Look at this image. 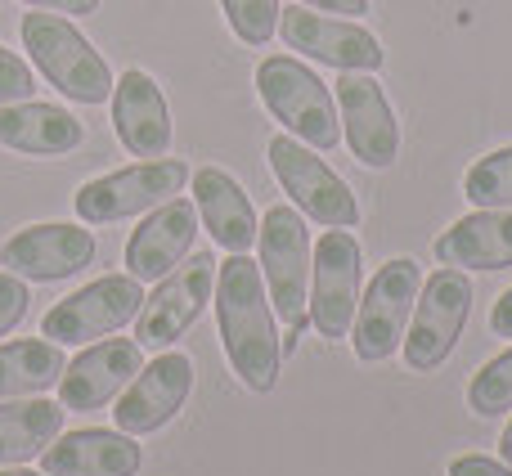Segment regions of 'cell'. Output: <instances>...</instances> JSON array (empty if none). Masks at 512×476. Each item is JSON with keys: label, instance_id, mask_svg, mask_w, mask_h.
Here are the masks:
<instances>
[{"label": "cell", "instance_id": "1", "mask_svg": "<svg viewBox=\"0 0 512 476\" xmlns=\"http://www.w3.org/2000/svg\"><path fill=\"white\" fill-rule=\"evenodd\" d=\"M212 306H216V328H221V346L234 378L248 391H256V396L274 391L283 369L279 324H274V306H270V292H265L261 265L248 252H230V261L216 265Z\"/></svg>", "mask_w": 512, "mask_h": 476}, {"label": "cell", "instance_id": "2", "mask_svg": "<svg viewBox=\"0 0 512 476\" xmlns=\"http://www.w3.org/2000/svg\"><path fill=\"white\" fill-rule=\"evenodd\" d=\"M256 95L270 108V117L310 149L328 153L342 144V117L337 99L297 54H270L256 63Z\"/></svg>", "mask_w": 512, "mask_h": 476}, {"label": "cell", "instance_id": "3", "mask_svg": "<svg viewBox=\"0 0 512 476\" xmlns=\"http://www.w3.org/2000/svg\"><path fill=\"white\" fill-rule=\"evenodd\" d=\"M18 36H23V50L32 54V63L41 68V77L72 104L113 99V68L63 14H23Z\"/></svg>", "mask_w": 512, "mask_h": 476}, {"label": "cell", "instance_id": "4", "mask_svg": "<svg viewBox=\"0 0 512 476\" xmlns=\"http://www.w3.org/2000/svg\"><path fill=\"white\" fill-rule=\"evenodd\" d=\"M256 252H261V279L270 292L274 319L288 333L310 324V234L297 207H270L256 225Z\"/></svg>", "mask_w": 512, "mask_h": 476}, {"label": "cell", "instance_id": "5", "mask_svg": "<svg viewBox=\"0 0 512 476\" xmlns=\"http://www.w3.org/2000/svg\"><path fill=\"white\" fill-rule=\"evenodd\" d=\"M472 315V279L454 265H441L432 279L418 292V306L409 315L405 342H400V355L414 373H436L445 360L454 355L463 337V324Z\"/></svg>", "mask_w": 512, "mask_h": 476}, {"label": "cell", "instance_id": "6", "mask_svg": "<svg viewBox=\"0 0 512 476\" xmlns=\"http://www.w3.org/2000/svg\"><path fill=\"white\" fill-rule=\"evenodd\" d=\"M194 171L176 158H140L122 171H108L99 180H86L72 198L81 225H113L126 221V216H140L162 207L167 198H176L180 189L189 185Z\"/></svg>", "mask_w": 512, "mask_h": 476}, {"label": "cell", "instance_id": "7", "mask_svg": "<svg viewBox=\"0 0 512 476\" xmlns=\"http://www.w3.org/2000/svg\"><path fill=\"white\" fill-rule=\"evenodd\" d=\"M265 158H270L279 189L292 198L301 216L328 225V230H355L360 225V203H355L351 185L319 153H310V144L292 140V135H274Z\"/></svg>", "mask_w": 512, "mask_h": 476}, {"label": "cell", "instance_id": "8", "mask_svg": "<svg viewBox=\"0 0 512 476\" xmlns=\"http://www.w3.org/2000/svg\"><path fill=\"white\" fill-rule=\"evenodd\" d=\"M418 292H423V270H418V261L396 256V261L378 265V274L369 279L360 306H355V324H351L355 355H360L364 364H382L400 351Z\"/></svg>", "mask_w": 512, "mask_h": 476}, {"label": "cell", "instance_id": "9", "mask_svg": "<svg viewBox=\"0 0 512 476\" xmlns=\"http://www.w3.org/2000/svg\"><path fill=\"white\" fill-rule=\"evenodd\" d=\"M144 306L140 279L131 274H99L86 288H77L72 297L54 301L41 319V337H50L54 346H86L99 337L117 333V328L135 324Z\"/></svg>", "mask_w": 512, "mask_h": 476}, {"label": "cell", "instance_id": "10", "mask_svg": "<svg viewBox=\"0 0 512 476\" xmlns=\"http://www.w3.org/2000/svg\"><path fill=\"white\" fill-rule=\"evenodd\" d=\"M216 265L221 261L212 252H198V256H185L171 274H162L153 297H144L140 315H135V342L153 346V351L176 346L198 324V315L212 306Z\"/></svg>", "mask_w": 512, "mask_h": 476}, {"label": "cell", "instance_id": "11", "mask_svg": "<svg viewBox=\"0 0 512 476\" xmlns=\"http://www.w3.org/2000/svg\"><path fill=\"white\" fill-rule=\"evenodd\" d=\"M279 36L288 50L306 54L310 63H324L337 72H378L387 63L382 41L369 27L351 23L337 14H315L306 5H288L279 9Z\"/></svg>", "mask_w": 512, "mask_h": 476}, {"label": "cell", "instance_id": "12", "mask_svg": "<svg viewBox=\"0 0 512 476\" xmlns=\"http://www.w3.org/2000/svg\"><path fill=\"white\" fill-rule=\"evenodd\" d=\"M360 306V243L351 230H328L310 247V324L319 337L342 342Z\"/></svg>", "mask_w": 512, "mask_h": 476}, {"label": "cell", "instance_id": "13", "mask_svg": "<svg viewBox=\"0 0 512 476\" xmlns=\"http://www.w3.org/2000/svg\"><path fill=\"white\" fill-rule=\"evenodd\" d=\"M337 117H342V135L351 144V158L360 167L387 171L400 158V122L391 99L382 95L373 72H342L337 81Z\"/></svg>", "mask_w": 512, "mask_h": 476}, {"label": "cell", "instance_id": "14", "mask_svg": "<svg viewBox=\"0 0 512 476\" xmlns=\"http://www.w3.org/2000/svg\"><path fill=\"white\" fill-rule=\"evenodd\" d=\"M189 391H194V360L180 351H162L158 360L144 364L131 378V387L117 396V409H113L117 432H126V436L162 432L167 423H176Z\"/></svg>", "mask_w": 512, "mask_h": 476}, {"label": "cell", "instance_id": "15", "mask_svg": "<svg viewBox=\"0 0 512 476\" xmlns=\"http://www.w3.org/2000/svg\"><path fill=\"white\" fill-rule=\"evenodd\" d=\"M95 252H99V243L86 225L45 221V225H27L14 238H5L0 265L27 283H59V279H72L77 270H86L95 261Z\"/></svg>", "mask_w": 512, "mask_h": 476}, {"label": "cell", "instance_id": "16", "mask_svg": "<svg viewBox=\"0 0 512 476\" xmlns=\"http://www.w3.org/2000/svg\"><path fill=\"white\" fill-rule=\"evenodd\" d=\"M144 369V351L140 342H126V337H99L90 342L77 360L63 369L59 378V405L72 414H90V409H104L108 400H117L131 378Z\"/></svg>", "mask_w": 512, "mask_h": 476}, {"label": "cell", "instance_id": "17", "mask_svg": "<svg viewBox=\"0 0 512 476\" xmlns=\"http://www.w3.org/2000/svg\"><path fill=\"white\" fill-rule=\"evenodd\" d=\"M113 131L131 158H167L171 149V108L162 86L140 68H126L113 81Z\"/></svg>", "mask_w": 512, "mask_h": 476}, {"label": "cell", "instance_id": "18", "mask_svg": "<svg viewBox=\"0 0 512 476\" xmlns=\"http://www.w3.org/2000/svg\"><path fill=\"white\" fill-rule=\"evenodd\" d=\"M198 238V207L189 198H167L162 207H153L140 221V230L126 238V274L131 279H149L158 283L162 274H171L189 252H194Z\"/></svg>", "mask_w": 512, "mask_h": 476}, {"label": "cell", "instance_id": "19", "mask_svg": "<svg viewBox=\"0 0 512 476\" xmlns=\"http://www.w3.org/2000/svg\"><path fill=\"white\" fill-rule=\"evenodd\" d=\"M144 463L135 436L113 427H81L59 432L54 445H45L41 468L45 476H135Z\"/></svg>", "mask_w": 512, "mask_h": 476}, {"label": "cell", "instance_id": "20", "mask_svg": "<svg viewBox=\"0 0 512 476\" xmlns=\"http://www.w3.org/2000/svg\"><path fill=\"white\" fill-rule=\"evenodd\" d=\"M194 207H198V221L207 225L216 247L225 252H252L256 247V212H252V198L243 194V185L221 167H198L194 176Z\"/></svg>", "mask_w": 512, "mask_h": 476}, {"label": "cell", "instance_id": "21", "mask_svg": "<svg viewBox=\"0 0 512 476\" xmlns=\"http://www.w3.org/2000/svg\"><path fill=\"white\" fill-rule=\"evenodd\" d=\"M436 261L454 270H508L512 265V207H477L432 243Z\"/></svg>", "mask_w": 512, "mask_h": 476}, {"label": "cell", "instance_id": "22", "mask_svg": "<svg viewBox=\"0 0 512 476\" xmlns=\"http://www.w3.org/2000/svg\"><path fill=\"white\" fill-rule=\"evenodd\" d=\"M0 144L27 158H63L86 144V126L68 108L18 99V104H0Z\"/></svg>", "mask_w": 512, "mask_h": 476}, {"label": "cell", "instance_id": "23", "mask_svg": "<svg viewBox=\"0 0 512 476\" xmlns=\"http://www.w3.org/2000/svg\"><path fill=\"white\" fill-rule=\"evenodd\" d=\"M63 414L68 409L41 396L0 400V468H23L41 459L45 445H54V436L63 432Z\"/></svg>", "mask_w": 512, "mask_h": 476}, {"label": "cell", "instance_id": "24", "mask_svg": "<svg viewBox=\"0 0 512 476\" xmlns=\"http://www.w3.org/2000/svg\"><path fill=\"white\" fill-rule=\"evenodd\" d=\"M63 351L50 337H18V342L0 346V400H23V396H45L50 387H59Z\"/></svg>", "mask_w": 512, "mask_h": 476}, {"label": "cell", "instance_id": "25", "mask_svg": "<svg viewBox=\"0 0 512 476\" xmlns=\"http://www.w3.org/2000/svg\"><path fill=\"white\" fill-rule=\"evenodd\" d=\"M463 194L472 207H512V144L472 162L463 176Z\"/></svg>", "mask_w": 512, "mask_h": 476}, {"label": "cell", "instance_id": "26", "mask_svg": "<svg viewBox=\"0 0 512 476\" xmlns=\"http://www.w3.org/2000/svg\"><path fill=\"white\" fill-rule=\"evenodd\" d=\"M468 409L477 418H499L512 409V351L495 355L477 369V378L468 382Z\"/></svg>", "mask_w": 512, "mask_h": 476}, {"label": "cell", "instance_id": "27", "mask_svg": "<svg viewBox=\"0 0 512 476\" xmlns=\"http://www.w3.org/2000/svg\"><path fill=\"white\" fill-rule=\"evenodd\" d=\"M225 23L243 45H270L279 32V0H221Z\"/></svg>", "mask_w": 512, "mask_h": 476}, {"label": "cell", "instance_id": "28", "mask_svg": "<svg viewBox=\"0 0 512 476\" xmlns=\"http://www.w3.org/2000/svg\"><path fill=\"white\" fill-rule=\"evenodd\" d=\"M36 77L14 50L0 45V104H18V99H32Z\"/></svg>", "mask_w": 512, "mask_h": 476}, {"label": "cell", "instance_id": "29", "mask_svg": "<svg viewBox=\"0 0 512 476\" xmlns=\"http://www.w3.org/2000/svg\"><path fill=\"white\" fill-rule=\"evenodd\" d=\"M27 306H32V292H27V283L18 279V274L0 270V337H5L9 328H18V319L27 315Z\"/></svg>", "mask_w": 512, "mask_h": 476}, {"label": "cell", "instance_id": "30", "mask_svg": "<svg viewBox=\"0 0 512 476\" xmlns=\"http://www.w3.org/2000/svg\"><path fill=\"white\" fill-rule=\"evenodd\" d=\"M450 476H512V468L486 459V454H459V459H450Z\"/></svg>", "mask_w": 512, "mask_h": 476}, {"label": "cell", "instance_id": "31", "mask_svg": "<svg viewBox=\"0 0 512 476\" xmlns=\"http://www.w3.org/2000/svg\"><path fill=\"white\" fill-rule=\"evenodd\" d=\"M297 5L315 9V14H342V18L369 14V0H297Z\"/></svg>", "mask_w": 512, "mask_h": 476}, {"label": "cell", "instance_id": "32", "mask_svg": "<svg viewBox=\"0 0 512 476\" xmlns=\"http://www.w3.org/2000/svg\"><path fill=\"white\" fill-rule=\"evenodd\" d=\"M23 5L50 9V14H95L99 0H23Z\"/></svg>", "mask_w": 512, "mask_h": 476}, {"label": "cell", "instance_id": "33", "mask_svg": "<svg viewBox=\"0 0 512 476\" xmlns=\"http://www.w3.org/2000/svg\"><path fill=\"white\" fill-rule=\"evenodd\" d=\"M490 333H495V337H508V342H512V288L495 301V310H490Z\"/></svg>", "mask_w": 512, "mask_h": 476}, {"label": "cell", "instance_id": "34", "mask_svg": "<svg viewBox=\"0 0 512 476\" xmlns=\"http://www.w3.org/2000/svg\"><path fill=\"white\" fill-rule=\"evenodd\" d=\"M499 454H504V463H508V468H512V418H508L504 436H499Z\"/></svg>", "mask_w": 512, "mask_h": 476}, {"label": "cell", "instance_id": "35", "mask_svg": "<svg viewBox=\"0 0 512 476\" xmlns=\"http://www.w3.org/2000/svg\"><path fill=\"white\" fill-rule=\"evenodd\" d=\"M0 476H45V472H27V468H0Z\"/></svg>", "mask_w": 512, "mask_h": 476}]
</instances>
